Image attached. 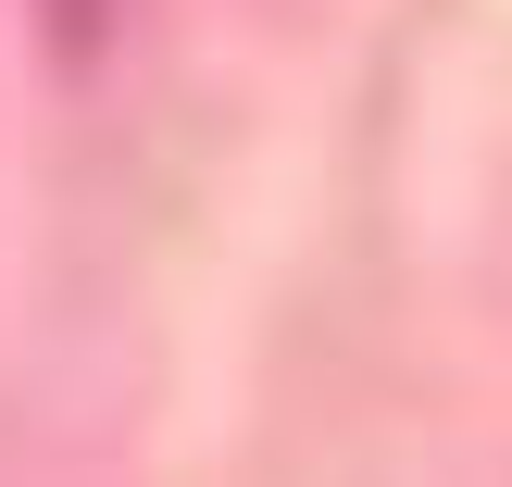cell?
<instances>
[{"mask_svg":"<svg viewBox=\"0 0 512 487\" xmlns=\"http://www.w3.org/2000/svg\"><path fill=\"white\" fill-rule=\"evenodd\" d=\"M125 0H38V38L63 50V63H100V38H113Z\"/></svg>","mask_w":512,"mask_h":487,"instance_id":"cell-1","label":"cell"}]
</instances>
